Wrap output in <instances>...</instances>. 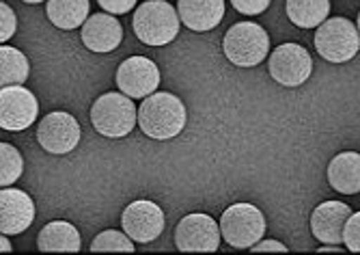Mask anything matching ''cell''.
<instances>
[{
  "label": "cell",
  "instance_id": "6da1fadb",
  "mask_svg": "<svg viewBox=\"0 0 360 255\" xmlns=\"http://www.w3.org/2000/svg\"><path fill=\"white\" fill-rule=\"evenodd\" d=\"M139 125L149 139L169 141L184 130L186 106L173 93H151L139 108Z\"/></svg>",
  "mask_w": 360,
  "mask_h": 255
},
{
  "label": "cell",
  "instance_id": "7a4b0ae2",
  "mask_svg": "<svg viewBox=\"0 0 360 255\" xmlns=\"http://www.w3.org/2000/svg\"><path fill=\"white\" fill-rule=\"evenodd\" d=\"M179 11L167 0H147L134 13V33L147 46H167L179 33Z\"/></svg>",
  "mask_w": 360,
  "mask_h": 255
},
{
  "label": "cell",
  "instance_id": "3957f363",
  "mask_svg": "<svg viewBox=\"0 0 360 255\" xmlns=\"http://www.w3.org/2000/svg\"><path fill=\"white\" fill-rule=\"evenodd\" d=\"M139 111L125 93H104L91 108V123L100 135L108 139H121L134 130Z\"/></svg>",
  "mask_w": 360,
  "mask_h": 255
},
{
  "label": "cell",
  "instance_id": "277c9868",
  "mask_svg": "<svg viewBox=\"0 0 360 255\" xmlns=\"http://www.w3.org/2000/svg\"><path fill=\"white\" fill-rule=\"evenodd\" d=\"M224 56L238 68H255L266 61L270 52V37L255 22H240L226 30L222 39Z\"/></svg>",
  "mask_w": 360,
  "mask_h": 255
},
{
  "label": "cell",
  "instance_id": "5b68a950",
  "mask_svg": "<svg viewBox=\"0 0 360 255\" xmlns=\"http://www.w3.org/2000/svg\"><path fill=\"white\" fill-rule=\"evenodd\" d=\"M222 238L236 249H250L266 234V216L252 204H233L220 218Z\"/></svg>",
  "mask_w": 360,
  "mask_h": 255
},
{
  "label": "cell",
  "instance_id": "8992f818",
  "mask_svg": "<svg viewBox=\"0 0 360 255\" xmlns=\"http://www.w3.org/2000/svg\"><path fill=\"white\" fill-rule=\"evenodd\" d=\"M315 48L319 56L330 63H345L352 61L360 50V33L345 18H328L317 26L315 33Z\"/></svg>",
  "mask_w": 360,
  "mask_h": 255
},
{
  "label": "cell",
  "instance_id": "52a82bcc",
  "mask_svg": "<svg viewBox=\"0 0 360 255\" xmlns=\"http://www.w3.org/2000/svg\"><path fill=\"white\" fill-rule=\"evenodd\" d=\"M270 76L283 87H300L313 72V58L300 44H281L268 61Z\"/></svg>",
  "mask_w": 360,
  "mask_h": 255
},
{
  "label": "cell",
  "instance_id": "ba28073f",
  "mask_svg": "<svg viewBox=\"0 0 360 255\" xmlns=\"http://www.w3.org/2000/svg\"><path fill=\"white\" fill-rule=\"evenodd\" d=\"M39 104L26 87L9 85L0 91V128L11 132L26 130L35 123Z\"/></svg>",
  "mask_w": 360,
  "mask_h": 255
},
{
  "label": "cell",
  "instance_id": "9c48e42d",
  "mask_svg": "<svg viewBox=\"0 0 360 255\" xmlns=\"http://www.w3.org/2000/svg\"><path fill=\"white\" fill-rule=\"evenodd\" d=\"M220 225L207 214H188L175 228V244L179 251L214 253L220 247Z\"/></svg>",
  "mask_w": 360,
  "mask_h": 255
},
{
  "label": "cell",
  "instance_id": "30bf717a",
  "mask_svg": "<svg viewBox=\"0 0 360 255\" xmlns=\"http://www.w3.org/2000/svg\"><path fill=\"white\" fill-rule=\"evenodd\" d=\"M80 123L70 113H50L41 119L37 128V141L50 154H70L80 143Z\"/></svg>",
  "mask_w": 360,
  "mask_h": 255
},
{
  "label": "cell",
  "instance_id": "8fae6325",
  "mask_svg": "<svg viewBox=\"0 0 360 255\" xmlns=\"http://www.w3.org/2000/svg\"><path fill=\"white\" fill-rule=\"evenodd\" d=\"M123 232L136 242H153L165 230V212L149 199H139L129 204L121 214Z\"/></svg>",
  "mask_w": 360,
  "mask_h": 255
},
{
  "label": "cell",
  "instance_id": "7c38bea8",
  "mask_svg": "<svg viewBox=\"0 0 360 255\" xmlns=\"http://www.w3.org/2000/svg\"><path fill=\"white\" fill-rule=\"evenodd\" d=\"M160 85V70L151 58L129 56L117 70V87L129 98L145 100Z\"/></svg>",
  "mask_w": 360,
  "mask_h": 255
},
{
  "label": "cell",
  "instance_id": "4fadbf2b",
  "mask_svg": "<svg viewBox=\"0 0 360 255\" xmlns=\"http://www.w3.org/2000/svg\"><path fill=\"white\" fill-rule=\"evenodd\" d=\"M35 218V204L18 188L5 186L0 193V232L3 236H15L30 228Z\"/></svg>",
  "mask_w": 360,
  "mask_h": 255
},
{
  "label": "cell",
  "instance_id": "5bb4252c",
  "mask_svg": "<svg viewBox=\"0 0 360 255\" xmlns=\"http://www.w3.org/2000/svg\"><path fill=\"white\" fill-rule=\"evenodd\" d=\"M352 208L343 201H323L311 214V232L319 242L341 244Z\"/></svg>",
  "mask_w": 360,
  "mask_h": 255
},
{
  "label": "cell",
  "instance_id": "9a60e30c",
  "mask_svg": "<svg viewBox=\"0 0 360 255\" xmlns=\"http://www.w3.org/2000/svg\"><path fill=\"white\" fill-rule=\"evenodd\" d=\"M121 39L123 30L112 13H93L82 24V44L91 52H112Z\"/></svg>",
  "mask_w": 360,
  "mask_h": 255
},
{
  "label": "cell",
  "instance_id": "2e32d148",
  "mask_svg": "<svg viewBox=\"0 0 360 255\" xmlns=\"http://www.w3.org/2000/svg\"><path fill=\"white\" fill-rule=\"evenodd\" d=\"M181 22L194 33L214 30L224 18V0H179Z\"/></svg>",
  "mask_w": 360,
  "mask_h": 255
},
{
  "label": "cell",
  "instance_id": "e0dca14e",
  "mask_svg": "<svg viewBox=\"0 0 360 255\" xmlns=\"http://www.w3.org/2000/svg\"><path fill=\"white\" fill-rule=\"evenodd\" d=\"M328 182L341 195L360 193V154L341 151L328 165Z\"/></svg>",
  "mask_w": 360,
  "mask_h": 255
},
{
  "label": "cell",
  "instance_id": "ac0fdd59",
  "mask_svg": "<svg viewBox=\"0 0 360 255\" xmlns=\"http://www.w3.org/2000/svg\"><path fill=\"white\" fill-rule=\"evenodd\" d=\"M37 247L41 251H70L78 253L80 251V234L78 230L68 220H52L39 232L37 236Z\"/></svg>",
  "mask_w": 360,
  "mask_h": 255
},
{
  "label": "cell",
  "instance_id": "d6986e66",
  "mask_svg": "<svg viewBox=\"0 0 360 255\" xmlns=\"http://www.w3.org/2000/svg\"><path fill=\"white\" fill-rule=\"evenodd\" d=\"M46 13L60 30H76L89 20V0H48Z\"/></svg>",
  "mask_w": 360,
  "mask_h": 255
},
{
  "label": "cell",
  "instance_id": "ffe728a7",
  "mask_svg": "<svg viewBox=\"0 0 360 255\" xmlns=\"http://www.w3.org/2000/svg\"><path fill=\"white\" fill-rule=\"evenodd\" d=\"M328 13L330 0H287V18L300 28H317Z\"/></svg>",
  "mask_w": 360,
  "mask_h": 255
},
{
  "label": "cell",
  "instance_id": "44dd1931",
  "mask_svg": "<svg viewBox=\"0 0 360 255\" xmlns=\"http://www.w3.org/2000/svg\"><path fill=\"white\" fill-rule=\"evenodd\" d=\"M28 74H30L28 58L18 48L3 44V48H0V82H3V87L22 85L26 82Z\"/></svg>",
  "mask_w": 360,
  "mask_h": 255
},
{
  "label": "cell",
  "instance_id": "7402d4cb",
  "mask_svg": "<svg viewBox=\"0 0 360 255\" xmlns=\"http://www.w3.org/2000/svg\"><path fill=\"white\" fill-rule=\"evenodd\" d=\"M0 184L3 186H11L24 171V161H22V154L9 145V143H0Z\"/></svg>",
  "mask_w": 360,
  "mask_h": 255
},
{
  "label": "cell",
  "instance_id": "603a6c76",
  "mask_svg": "<svg viewBox=\"0 0 360 255\" xmlns=\"http://www.w3.org/2000/svg\"><path fill=\"white\" fill-rule=\"evenodd\" d=\"M91 251H125L132 253L134 251V242L125 232H117V230H106L102 234H97L91 242Z\"/></svg>",
  "mask_w": 360,
  "mask_h": 255
},
{
  "label": "cell",
  "instance_id": "cb8c5ba5",
  "mask_svg": "<svg viewBox=\"0 0 360 255\" xmlns=\"http://www.w3.org/2000/svg\"><path fill=\"white\" fill-rule=\"evenodd\" d=\"M343 244L347 251H356L360 253V212H354L343 230Z\"/></svg>",
  "mask_w": 360,
  "mask_h": 255
},
{
  "label": "cell",
  "instance_id": "d4e9b609",
  "mask_svg": "<svg viewBox=\"0 0 360 255\" xmlns=\"http://www.w3.org/2000/svg\"><path fill=\"white\" fill-rule=\"evenodd\" d=\"M0 15H3V28H0V42L7 44V39L13 37L15 33V13L7 3H0Z\"/></svg>",
  "mask_w": 360,
  "mask_h": 255
},
{
  "label": "cell",
  "instance_id": "484cf974",
  "mask_svg": "<svg viewBox=\"0 0 360 255\" xmlns=\"http://www.w3.org/2000/svg\"><path fill=\"white\" fill-rule=\"evenodd\" d=\"M270 3H272V0H231V5L240 13H244V15H261V13H266Z\"/></svg>",
  "mask_w": 360,
  "mask_h": 255
},
{
  "label": "cell",
  "instance_id": "4316f807",
  "mask_svg": "<svg viewBox=\"0 0 360 255\" xmlns=\"http://www.w3.org/2000/svg\"><path fill=\"white\" fill-rule=\"evenodd\" d=\"M97 5H100L106 13L121 15V13L132 11L136 7V0H97Z\"/></svg>",
  "mask_w": 360,
  "mask_h": 255
},
{
  "label": "cell",
  "instance_id": "83f0119b",
  "mask_svg": "<svg viewBox=\"0 0 360 255\" xmlns=\"http://www.w3.org/2000/svg\"><path fill=\"white\" fill-rule=\"evenodd\" d=\"M250 251H287V247L283 242H276V240H259L257 244L250 247Z\"/></svg>",
  "mask_w": 360,
  "mask_h": 255
},
{
  "label": "cell",
  "instance_id": "f1b7e54d",
  "mask_svg": "<svg viewBox=\"0 0 360 255\" xmlns=\"http://www.w3.org/2000/svg\"><path fill=\"white\" fill-rule=\"evenodd\" d=\"M3 251H11V244H9V240H7V236L3 238Z\"/></svg>",
  "mask_w": 360,
  "mask_h": 255
},
{
  "label": "cell",
  "instance_id": "f546056e",
  "mask_svg": "<svg viewBox=\"0 0 360 255\" xmlns=\"http://www.w3.org/2000/svg\"><path fill=\"white\" fill-rule=\"evenodd\" d=\"M22 3H28V5H39V3H46V0H22Z\"/></svg>",
  "mask_w": 360,
  "mask_h": 255
},
{
  "label": "cell",
  "instance_id": "4dcf8cb0",
  "mask_svg": "<svg viewBox=\"0 0 360 255\" xmlns=\"http://www.w3.org/2000/svg\"><path fill=\"white\" fill-rule=\"evenodd\" d=\"M358 33H360V13H358Z\"/></svg>",
  "mask_w": 360,
  "mask_h": 255
}]
</instances>
